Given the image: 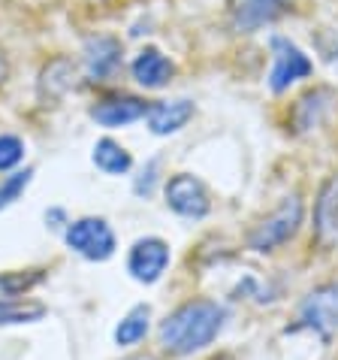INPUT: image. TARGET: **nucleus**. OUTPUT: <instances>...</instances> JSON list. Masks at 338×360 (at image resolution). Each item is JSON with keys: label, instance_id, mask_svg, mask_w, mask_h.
I'll return each instance as SVG.
<instances>
[{"label": "nucleus", "instance_id": "obj_11", "mask_svg": "<svg viewBox=\"0 0 338 360\" xmlns=\"http://www.w3.org/2000/svg\"><path fill=\"white\" fill-rule=\"evenodd\" d=\"M194 118V103L191 100H166V103L148 106V127L157 136L175 134Z\"/></svg>", "mask_w": 338, "mask_h": 360}, {"label": "nucleus", "instance_id": "obj_15", "mask_svg": "<svg viewBox=\"0 0 338 360\" xmlns=\"http://www.w3.org/2000/svg\"><path fill=\"white\" fill-rule=\"evenodd\" d=\"M335 91L332 88H314V91H308L299 103L293 109V124L296 131H311V127L320 124V118L326 115V109H330Z\"/></svg>", "mask_w": 338, "mask_h": 360}, {"label": "nucleus", "instance_id": "obj_2", "mask_svg": "<svg viewBox=\"0 0 338 360\" xmlns=\"http://www.w3.org/2000/svg\"><path fill=\"white\" fill-rule=\"evenodd\" d=\"M302 212L305 209H302L299 194L284 197L281 206H278L272 215H266L263 221L248 233V248H254V252H272V248L290 243L302 224Z\"/></svg>", "mask_w": 338, "mask_h": 360}, {"label": "nucleus", "instance_id": "obj_21", "mask_svg": "<svg viewBox=\"0 0 338 360\" xmlns=\"http://www.w3.org/2000/svg\"><path fill=\"white\" fill-rule=\"evenodd\" d=\"M25 158V143L18 136H0V173L4 169H13L18 161Z\"/></svg>", "mask_w": 338, "mask_h": 360}, {"label": "nucleus", "instance_id": "obj_14", "mask_svg": "<svg viewBox=\"0 0 338 360\" xmlns=\"http://www.w3.org/2000/svg\"><path fill=\"white\" fill-rule=\"evenodd\" d=\"M73 85H76L73 61L58 58V61L48 64L43 70V76H39V97H43V103H55V100H61Z\"/></svg>", "mask_w": 338, "mask_h": 360}, {"label": "nucleus", "instance_id": "obj_20", "mask_svg": "<svg viewBox=\"0 0 338 360\" xmlns=\"http://www.w3.org/2000/svg\"><path fill=\"white\" fill-rule=\"evenodd\" d=\"M31 176H34V169H25V173H13L0 182V209L13 206L15 200L22 197V191L31 185Z\"/></svg>", "mask_w": 338, "mask_h": 360}, {"label": "nucleus", "instance_id": "obj_9", "mask_svg": "<svg viewBox=\"0 0 338 360\" xmlns=\"http://www.w3.org/2000/svg\"><path fill=\"white\" fill-rule=\"evenodd\" d=\"M121 67V43L115 37H88L85 39V70L94 82L112 79Z\"/></svg>", "mask_w": 338, "mask_h": 360}, {"label": "nucleus", "instance_id": "obj_5", "mask_svg": "<svg viewBox=\"0 0 338 360\" xmlns=\"http://www.w3.org/2000/svg\"><path fill=\"white\" fill-rule=\"evenodd\" d=\"M311 73V61L296 43L287 37H272V73H269V88L275 94L287 91L296 79H305Z\"/></svg>", "mask_w": 338, "mask_h": 360}, {"label": "nucleus", "instance_id": "obj_1", "mask_svg": "<svg viewBox=\"0 0 338 360\" xmlns=\"http://www.w3.org/2000/svg\"><path fill=\"white\" fill-rule=\"evenodd\" d=\"M227 309L215 300H191V303L178 306L173 315H166L161 324V345L169 354H194L200 348L212 345L217 333L224 330Z\"/></svg>", "mask_w": 338, "mask_h": 360}, {"label": "nucleus", "instance_id": "obj_24", "mask_svg": "<svg viewBox=\"0 0 338 360\" xmlns=\"http://www.w3.org/2000/svg\"><path fill=\"white\" fill-rule=\"evenodd\" d=\"M4 79H6V58L0 55V85H4Z\"/></svg>", "mask_w": 338, "mask_h": 360}, {"label": "nucleus", "instance_id": "obj_4", "mask_svg": "<svg viewBox=\"0 0 338 360\" xmlns=\"http://www.w3.org/2000/svg\"><path fill=\"white\" fill-rule=\"evenodd\" d=\"M67 245L85 261H109L115 255V233L106 218H79L67 227Z\"/></svg>", "mask_w": 338, "mask_h": 360}, {"label": "nucleus", "instance_id": "obj_12", "mask_svg": "<svg viewBox=\"0 0 338 360\" xmlns=\"http://www.w3.org/2000/svg\"><path fill=\"white\" fill-rule=\"evenodd\" d=\"M314 230L320 243H332L338 239V176L320 188V197L314 203Z\"/></svg>", "mask_w": 338, "mask_h": 360}, {"label": "nucleus", "instance_id": "obj_16", "mask_svg": "<svg viewBox=\"0 0 338 360\" xmlns=\"http://www.w3.org/2000/svg\"><path fill=\"white\" fill-rule=\"evenodd\" d=\"M148 321H151V309H148L145 303L142 306H133L130 312H127L121 321H118V327H115V342L121 345V348L142 342L145 333H148Z\"/></svg>", "mask_w": 338, "mask_h": 360}, {"label": "nucleus", "instance_id": "obj_17", "mask_svg": "<svg viewBox=\"0 0 338 360\" xmlns=\"http://www.w3.org/2000/svg\"><path fill=\"white\" fill-rule=\"evenodd\" d=\"M94 164L103 169L106 176H121L130 169V155H127V148H121L115 143V139H100V143L94 146Z\"/></svg>", "mask_w": 338, "mask_h": 360}, {"label": "nucleus", "instance_id": "obj_18", "mask_svg": "<svg viewBox=\"0 0 338 360\" xmlns=\"http://www.w3.org/2000/svg\"><path fill=\"white\" fill-rule=\"evenodd\" d=\"M46 318L43 303H31V300H0V327L9 324H34Z\"/></svg>", "mask_w": 338, "mask_h": 360}, {"label": "nucleus", "instance_id": "obj_7", "mask_svg": "<svg viewBox=\"0 0 338 360\" xmlns=\"http://www.w3.org/2000/svg\"><path fill=\"white\" fill-rule=\"evenodd\" d=\"M166 203L175 215L182 218H205L208 209H212V200H208V191L200 179L187 176V173H178L166 182Z\"/></svg>", "mask_w": 338, "mask_h": 360}, {"label": "nucleus", "instance_id": "obj_6", "mask_svg": "<svg viewBox=\"0 0 338 360\" xmlns=\"http://www.w3.org/2000/svg\"><path fill=\"white\" fill-rule=\"evenodd\" d=\"M169 266V245L161 236L136 239L130 255H127V273L142 285H154Z\"/></svg>", "mask_w": 338, "mask_h": 360}, {"label": "nucleus", "instance_id": "obj_19", "mask_svg": "<svg viewBox=\"0 0 338 360\" xmlns=\"http://www.w3.org/2000/svg\"><path fill=\"white\" fill-rule=\"evenodd\" d=\"M46 278L43 269H25V273H4L0 276V294L9 300H18L25 291H31Z\"/></svg>", "mask_w": 338, "mask_h": 360}, {"label": "nucleus", "instance_id": "obj_23", "mask_svg": "<svg viewBox=\"0 0 338 360\" xmlns=\"http://www.w3.org/2000/svg\"><path fill=\"white\" fill-rule=\"evenodd\" d=\"M154 169H157V161H151V164H148V173H142V176H148V179H139V182H136V194L139 197H148V194H151V185H154Z\"/></svg>", "mask_w": 338, "mask_h": 360}, {"label": "nucleus", "instance_id": "obj_8", "mask_svg": "<svg viewBox=\"0 0 338 360\" xmlns=\"http://www.w3.org/2000/svg\"><path fill=\"white\" fill-rule=\"evenodd\" d=\"M293 0H238L233 9V31L236 34H254L260 27L278 22Z\"/></svg>", "mask_w": 338, "mask_h": 360}, {"label": "nucleus", "instance_id": "obj_13", "mask_svg": "<svg viewBox=\"0 0 338 360\" xmlns=\"http://www.w3.org/2000/svg\"><path fill=\"white\" fill-rule=\"evenodd\" d=\"M173 73H175L173 61H169L163 52H157V49H145V52L133 61L136 82L145 85V88H163V85H169Z\"/></svg>", "mask_w": 338, "mask_h": 360}, {"label": "nucleus", "instance_id": "obj_3", "mask_svg": "<svg viewBox=\"0 0 338 360\" xmlns=\"http://www.w3.org/2000/svg\"><path fill=\"white\" fill-rule=\"evenodd\" d=\"M296 330H308L311 336H317L320 342H330L338 333V282H326L320 288H314L311 294L302 300L299 306V321Z\"/></svg>", "mask_w": 338, "mask_h": 360}, {"label": "nucleus", "instance_id": "obj_25", "mask_svg": "<svg viewBox=\"0 0 338 360\" xmlns=\"http://www.w3.org/2000/svg\"><path fill=\"white\" fill-rule=\"evenodd\" d=\"M130 360H148V357H130Z\"/></svg>", "mask_w": 338, "mask_h": 360}, {"label": "nucleus", "instance_id": "obj_22", "mask_svg": "<svg viewBox=\"0 0 338 360\" xmlns=\"http://www.w3.org/2000/svg\"><path fill=\"white\" fill-rule=\"evenodd\" d=\"M317 49L330 64L338 67V31H320L317 34Z\"/></svg>", "mask_w": 338, "mask_h": 360}, {"label": "nucleus", "instance_id": "obj_10", "mask_svg": "<svg viewBox=\"0 0 338 360\" xmlns=\"http://www.w3.org/2000/svg\"><path fill=\"white\" fill-rule=\"evenodd\" d=\"M148 115V103L139 97H109L91 109V118L103 127H124Z\"/></svg>", "mask_w": 338, "mask_h": 360}]
</instances>
